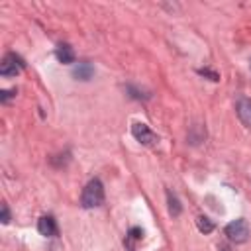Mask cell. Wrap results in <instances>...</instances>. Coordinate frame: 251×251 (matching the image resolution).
<instances>
[{
    "mask_svg": "<svg viewBox=\"0 0 251 251\" xmlns=\"http://www.w3.org/2000/svg\"><path fill=\"white\" fill-rule=\"evenodd\" d=\"M24 69H25V63H24V59H22L20 55H16V53H6L4 59H2V63H0V75H2V76H16V75H20Z\"/></svg>",
    "mask_w": 251,
    "mask_h": 251,
    "instance_id": "obj_3",
    "label": "cell"
},
{
    "mask_svg": "<svg viewBox=\"0 0 251 251\" xmlns=\"http://www.w3.org/2000/svg\"><path fill=\"white\" fill-rule=\"evenodd\" d=\"M92 75H94V67H92L90 63H86V61L76 63L75 69H73V76H75L76 80H90Z\"/></svg>",
    "mask_w": 251,
    "mask_h": 251,
    "instance_id": "obj_8",
    "label": "cell"
},
{
    "mask_svg": "<svg viewBox=\"0 0 251 251\" xmlns=\"http://www.w3.org/2000/svg\"><path fill=\"white\" fill-rule=\"evenodd\" d=\"M55 57H57V61L63 63V65L75 63V51H73V47H71L69 43H61V45L55 49Z\"/></svg>",
    "mask_w": 251,
    "mask_h": 251,
    "instance_id": "obj_7",
    "label": "cell"
},
{
    "mask_svg": "<svg viewBox=\"0 0 251 251\" xmlns=\"http://www.w3.org/2000/svg\"><path fill=\"white\" fill-rule=\"evenodd\" d=\"M37 231L41 233V235H45V237H53V235H57V222H55V218L53 216H41L39 220H37Z\"/></svg>",
    "mask_w": 251,
    "mask_h": 251,
    "instance_id": "obj_5",
    "label": "cell"
},
{
    "mask_svg": "<svg viewBox=\"0 0 251 251\" xmlns=\"http://www.w3.org/2000/svg\"><path fill=\"white\" fill-rule=\"evenodd\" d=\"M104 204V186L100 182V178H92L86 182V186L82 188V194H80V206L84 210H90V208H98Z\"/></svg>",
    "mask_w": 251,
    "mask_h": 251,
    "instance_id": "obj_1",
    "label": "cell"
},
{
    "mask_svg": "<svg viewBox=\"0 0 251 251\" xmlns=\"http://www.w3.org/2000/svg\"><path fill=\"white\" fill-rule=\"evenodd\" d=\"M124 243H126V251H135V241L129 239L127 235H126V241H124Z\"/></svg>",
    "mask_w": 251,
    "mask_h": 251,
    "instance_id": "obj_16",
    "label": "cell"
},
{
    "mask_svg": "<svg viewBox=\"0 0 251 251\" xmlns=\"http://www.w3.org/2000/svg\"><path fill=\"white\" fill-rule=\"evenodd\" d=\"M16 96V88H10V90H0V100L6 104L10 98H14Z\"/></svg>",
    "mask_w": 251,
    "mask_h": 251,
    "instance_id": "obj_14",
    "label": "cell"
},
{
    "mask_svg": "<svg viewBox=\"0 0 251 251\" xmlns=\"http://www.w3.org/2000/svg\"><path fill=\"white\" fill-rule=\"evenodd\" d=\"M235 112L237 118L241 120V124L245 127H251V100L249 98H239L235 104Z\"/></svg>",
    "mask_w": 251,
    "mask_h": 251,
    "instance_id": "obj_6",
    "label": "cell"
},
{
    "mask_svg": "<svg viewBox=\"0 0 251 251\" xmlns=\"http://www.w3.org/2000/svg\"><path fill=\"white\" fill-rule=\"evenodd\" d=\"M127 237H129V239H133V241H135V243H137V241H139V239H143V229H141V227H137V226H135V227H131V229H129V231H127Z\"/></svg>",
    "mask_w": 251,
    "mask_h": 251,
    "instance_id": "obj_13",
    "label": "cell"
},
{
    "mask_svg": "<svg viewBox=\"0 0 251 251\" xmlns=\"http://www.w3.org/2000/svg\"><path fill=\"white\" fill-rule=\"evenodd\" d=\"M226 235L231 243H245L249 239V224L247 220L239 218V220H233L226 226Z\"/></svg>",
    "mask_w": 251,
    "mask_h": 251,
    "instance_id": "obj_2",
    "label": "cell"
},
{
    "mask_svg": "<svg viewBox=\"0 0 251 251\" xmlns=\"http://www.w3.org/2000/svg\"><path fill=\"white\" fill-rule=\"evenodd\" d=\"M222 251H227V247H226V245H222Z\"/></svg>",
    "mask_w": 251,
    "mask_h": 251,
    "instance_id": "obj_17",
    "label": "cell"
},
{
    "mask_svg": "<svg viewBox=\"0 0 251 251\" xmlns=\"http://www.w3.org/2000/svg\"><path fill=\"white\" fill-rule=\"evenodd\" d=\"M167 204H169V214H171L173 218L180 216V212H182V206H180V200H178V196H176L173 190H167Z\"/></svg>",
    "mask_w": 251,
    "mask_h": 251,
    "instance_id": "obj_9",
    "label": "cell"
},
{
    "mask_svg": "<svg viewBox=\"0 0 251 251\" xmlns=\"http://www.w3.org/2000/svg\"><path fill=\"white\" fill-rule=\"evenodd\" d=\"M126 90H127V94H129L133 100H147V98L151 96L149 92H145V90H141V88H137V86H133V84H127Z\"/></svg>",
    "mask_w": 251,
    "mask_h": 251,
    "instance_id": "obj_11",
    "label": "cell"
},
{
    "mask_svg": "<svg viewBox=\"0 0 251 251\" xmlns=\"http://www.w3.org/2000/svg\"><path fill=\"white\" fill-rule=\"evenodd\" d=\"M2 224H10V210H8V206L6 204H2Z\"/></svg>",
    "mask_w": 251,
    "mask_h": 251,
    "instance_id": "obj_15",
    "label": "cell"
},
{
    "mask_svg": "<svg viewBox=\"0 0 251 251\" xmlns=\"http://www.w3.org/2000/svg\"><path fill=\"white\" fill-rule=\"evenodd\" d=\"M200 76H206L208 80H212V82H218L220 80V75L216 73V71H212V69H208V67H204V69H198L196 71Z\"/></svg>",
    "mask_w": 251,
    "mask_h": 251,
    "instance_id": "obj_12",
    "label": "cell"
},
{
    "mask_svg": "<svg viewBox=\"0 0 251 251\" xmlns=\"http://www.w3.org/2000/svg\"><path fill=\"white\" fill-rule=\"evenodd\" d=\"M131 133H133V137H135L141 145L153 147V145L159 143V135H157L155 131H151V127H149L147 124H141V122L133 124V126H131Z\"/></svg>",
    "mask_w": 251,
    "mask_h": 251,
    "instance_id": "obj_4",
    "label": "cell"
},
{
    "mask_svg": "<svg viewBox=\"0 0 251 251\" xmlns=\"http://www.w3.org/2000/svg\"><path fill=\"white\" fill-rule=\"evenodd\" d=\"M196 227H198V231H202L206 235V233H212L214 231V222L208 216H198L196 218Z\"/></svg>",
    "mask_w": 251,
    "mask_h": 251,
    "instance_id": "obj_10",
    "label": "cell"
}]
</instances>
